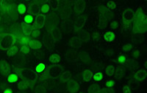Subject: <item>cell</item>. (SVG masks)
Masks as SVG:
<instances>
[{
	"mask_svg": "<svg viewBox=\"0 0 147 93\" xmlns=\"http://www.w3.org/2000/svg\"><path fill=\"white\" fill-rule=\"evenodd\" d=\"M132 31L135 33H144L147 31V16L142 8L136 10L135 17L132 22Z\"/></svg>",
	"mask_w": 147,
	"mask_h": 93,
	"instance_id": "cell-1",
	"label": "cell"
},
{
	"mask_svg": "<svg viewBox=\"0 0 147 93\" xmlns=\"http://www.w3.org/2000/svg\"><path fill=\"white\" fill-rule=\"evenodd\" d=\"M116 8V5L113 1H110L107 3V9L109 11H113Z\"/></svg>",
	"mask_w": 147,
	"mask_h": 93,
	"instance_id": "cell-34",
	"label": "cell"
},
{
	"mask_svg": "<svg viewBox=\"0 0 147 93\" xmlns=\"http://www.w3.org/2000/svg\"><path fill=\"white\" fill-rule=\"evenodd\" d=\"M18 40L19 44H22V46L24 45L28 46V43L29 41H30V36H24V35H22V36L18 38Z\"/></svg>",
	"mask_w": 147,
	"mask_h": 93,
	"instance_id": "cell-29",
	"label": "cell"
},
{
	"mask_svg": "<svg viewBox=\"0 0 147 93\" xmlns=\"http://www.w3.org/2000/svg\"><path fill=\"white\" fill-rule=\"evenodd\" d=\"M119 27V24H118V22L115 20H113L110 22V25H109V28L110 30H116V29Z\"/></svg>",
	"mask_w": 147,
	"mask_h": 93,
	"instance_id": "cell-39",
	"label": "cell"
},
{
	"mask_svg": "<svg viewBox=\"0 0 147 93\" xmlns=\"http://www.w3.org/2000/svg\"><path fill=\"white\" fill-rule=\"evenodd\" d=\"M1 21H2V17L0 16V22H1Z\"/></svg>",
	"mask_w": 147,
	"mask_h": 93,
	"instance_id": "cell-47",
	"label": "cell"
},
{
	"mask_svg": "<svg viewBox=\"0 0 147 93\" xmlns=\"http://www.w3.org/2000/svg\"><path fill=\"white\" fill-rule=\"evenodd\" d=\"M2 93H13V90H12V89L10 88H7L4 90Z\"/></svg>",
	"mask_w": 147,
	"mask_h": 93,
	"instance_id": "cell-46",
	"label": "cell"
},
{
	"mask_svg": "<svg viewBox=\"0 0 147 93\" xmlns=\"http://www.w3.org/2000/svg\"><path fill=\"white\" fill-rule=\"evenodd\" d=\"M0 74H1V73H0Z\"/></svg>",
	"mask_w": 147,
	"mask_h": 93,
	"instance_id": "cell-50",
	"label": "cell"
},
{
	"mask_svg": "<svg viewBox=\"0 0 147 93\" xmlns=\"http://www.w3.org/2000/svg\"><path fill=\"white\" fill-rule=\"evenodd\" d=\"M72 77V73L70 71H64L63 72L62 74L60 75V76L59 77V81L60 83H67L69 80H71Z\"/></svg>",
	"mask_w": 147,
	"mask_h": 93,
	"instance_id": "cell-17",
	"label": "cell"
},
{
	"mask_svg": "<svg viewBox=\"0 0 147 93\" xmlns=\"http://www.w3.org/2000/svg\"><path fill=\"white\" fill-rule=\"evenodd\" d=\"M34 19L35 18H34L32 15H31L30 14H27V15H25L24 17V22L27 24H32V23L34 22Z\"/></svg>",
	"mask_w": 147,
	"mask_h": 93,
	"instance_id": "cell-31",
	"label": "cell"
},
{
	"mask_svg": "<svg viewBox=\"0 0 147 93\" xmlns=\"http://www.w3.org/2000/svg\"><path fill=\"white\" fill-rule=\"evenodd\" d=\"M116 73V78H121L124 75V68L121 67H119L115 69V73Z\"/></svg>",
	"mask_w": 147,
	"mask_h": 93,
	"instance_id": "cell-36",
	"label": "cell"
},
{
	"mask_svg": "<svg viewBox=\"0 0 147 93\" xmlns=\"http://www.w3.org/2000/svg\"><path fill=\"white\" fill-rule=\"evenodd\" d=\"M46 69H47V65L44 63L40 62L35 66V70L37 74H41L46 71Z\"/></svg>",
	"mask_w": 147,
	"mask_h": 93,
	"instance_id": "cell-24",
	"label": "cell"
},
{
	"mask_svg": "<svg viewBox=\"0 0 147 93\" xmlns=\"http://www.w3.org/2000/svg\"><path fill=\"white\" fill-rule=\"evenodd\" d=\"M17 37L10 33H0V50L7 51L11 47L14 46Z\"/></svg>",
	"mask_w": 147,
	"mask_h": 93,
	"instance_id": "cell-2",
	"label": "cell"
},
{
	"mask_svg": "<svg viewBox=\"0 0 147 93\" xmlns=\"http://www.w3.org/2000/svg\"><path fill=\"white\" fill-rule=\"evenodd\" d=\"M49 93H53V92H49Z\"/></svg>",
	"mask_w": 147,
	"mask_h": 93,
	"instance_id": "cell-49",
	"label": "cell"
},
{
	"mask_svg": "<svg viewBox=\"0 0 147 93\" xmlns=\"http://www.w3.org/2000/svg\"><path fill=\"white\" fill-rule=\"evenodd\" d=\"M93 72L90 69H85L82 73V78L85 82H90L93 78Z\"/></svg>",
	"mask_w": 147,
	"mask_h": 93,
	"instance_id": "cell-19",
	"label": "cell"
},
{
	"mask_svg": "<svg viewBox=\"0 0 147 93\" xmlns=\"http://www.w3.org/2000/svg\"><path fill=\"white\" fill-rule=\"evenodd\" d=\"M115 68L113 65H108L106 67L105 69V73L109 78H112L115 75Z\"/></svg>",
	"mask_w": 147,
	"mask_h": 93,
	"instance_id": "cell-23",
	"label": "cell"
},
{
	"mask_svg": "<svg viewBox=\"0 0 147 93\" xmlns=\"http://www.w3.org/2000/svg\"><path fill=\"white\" fill-rule=\"evenodd\" d=\"M99 93H115L113 89L112 88H103L100 89Z\"/></svg>",
	"mask_w": 147,
	"mask_h": 93,
	"instance_id": "cell-44",
	"label": "cell"
},
{
	"mask_svg": "<svg viewBox=\"0 0 147 93\" xmlns=\"http://www.w3.org/2000/svg\"><path fill=\"white\" fill-rule=\"evenodd\" d=\"M103 73L102 72H97V73H94L93 75V78H92V80L95 81V82H100V81H102L103 80Z\"/></svg>",
	"mask_w": 147,
	"mask_h": 93,
	"instance_id": "cell-30",
	"label": "cell"
},
{
	"mask_svg": "<svg viewBox=\"0 0 147 93\" xmlns=\"http://www.w3.org/2000/svg\"><path fill=\"white\" fill-rule=\"evenodd\" d=\"M35 93H47V89L42 84H38L35 86Z\"/></svg>",
	"mask_w": 147,
	"mask_h": 93,
	"instance_id": "cell-33",
	"label": "cell"
},
{
	"mask_svg": "<svg viewBox=\"0 0 147 93\" xmlns=\"http://www.w3.org/2000/svg\"><path fill=\"white\" fill-rule=\"evenodd\" d=\"M40 36V31H38V30H33L30 34V36L33 39H35L36 38L39 37Z\"/></svg>",
	"mask_w": 147,
	"mask_h": 93,
	"instance_id": "cell-41",
	"label": "cell"
},
{
	"mask_svg": "<svg viewBox=\"0 0 147 93\" xmlns=\"http://www.w3.org/2000/svg\"><path fill=\"white\" fill-rule=\"evenodd\" d=\"M117 61L120 64L123 65L125 64V63L127 62V58L124 55H120V56L117 58Z\"/></svg>",
	"mask_w": 147,
	"mask_h": 93,
	"instance_id": "cell-37",
	"label": "cell"
},
{
	"mask_svg": "<svg viewBox=\"0 0 147 93\" xmlns=\"http://www.w3.org/2000/svg\"><path fill=\"white\" fill-rule=\"evenodd\" d=\"M69 44H70L71 48H74V49H80L82 47V41L80 39L78 36H73L70 39Z\"/></svg>",
	"mask_w": 147,
	"mask_h": 93,
	"instance_id": "cell-13",
	"label": "cell"
},
{
	"mask_svg": "<svg viewBox=\"0 0 147 93\" xmlns=\"http://www.w3.org/2000/svg\"><path fill=\"white\" fill-rule=\"evenodd\" d=\"M103 37L106 42H113L115 40V34L113 31H106L103 35Z\"/></svg>",
	"mask_w": 147,
	"mask_h": 93,
	"instance_id": "cell-20",
	"label": "cell"
},
{
	"mask_svg": "<svg viewBox=\"0 0 147 93\" xmlns=\"http://www.w3.org/2000/svg\"><path fill=\"white\" fill-rule=\"evenodd\" d=\"M46 22V16L44 14H40L37 15L34 19V22L32 24V27L33 30H40L44 27Z\"/></svg>",
	"mask_w": 147,
	"mask_h": 93,
	"instance_id": "cell-5",
	"label": "cell"
},
{
	"mask_svg": "<svg viewBox=\"0 0 147 93\" xmlns=\"http://www.w3.org/2000/svg\"><path fill=\"white\" fill-rule=\"evenodd\" d=\"M90 37H92V39L94 41H99L101 39V35L99 33H94L92 35H90Z\"/></svg>",
	"mask_w": 147,
	"mask_h": 93,
	"instance_id": "cell-40",
	"label": "cell"
},
{
	"mask_svg": "<svg viewBox=\"0 0 147 93\" xmlns=\"http://www.w3.org/2000/svg\"><path fill=\"white\" fill-rule=\"evenodd\" d=\"M88 20V16L86 14H81L76 19L74 24V30L75 32L81 31L85 26V23Z\"/></svg>",
	"mask_w": 147,
	"mask_h": 93,
	"instance_id": "cell-4",
	"label": "cell"
},
{
	"mask_svg": "<svg viewBox=\"0 0 147 93\" xmlns=\"http://www.w3.org/2000/svg\"><path fill=\"white\" fill-rule=\"evenodd\" d=\"M85 5H86V2L83 0H78L74 4V15L79 16L80 15L82 14L84 10L85 9Z\"/></svg>",
	"mask_w": 147,
	"mask_h": 93,
	"instance_id": "cell-9",
	"label": "cell"
},
{
	"mask_svg": "<svg viewBox=\"0 0 147 93\" xmlns=\"http://www.w3.org/2000/svg\"><path fill=\"white\" fill-rule=\"evenodd\" d=\"M79 59L81 60L82 62L87 63L90 61V56L88 53L85 51H81L79 53Z\"/></svg>",
	"mask_w": 147,
	"mask_h": 93,
	"instance_id": "cell-21",
	"label": "cell"
},
{
	"mask_svg": "<svg viewBox=\"0 0 147 93\" xmlns=\"http://www.w3.org/2000/svg\"><path fill=\"white\" fill-rule=\"evenodd\" d=\"M35 83L33 81L30 79H24L18 83V89L19 90H25L29 88H32Z\"/></svg>",
	"mask_w": 147,
	"mask_h": 93,
	"instance_id": "cell-11",
	"label": "cell"
},
{
	"mask_svg": "<svg viewBox=\"0 0 147 93\" xmlns=\"http://www.w3.org/2000/svg\"><path fill=\"white\" fill-rule=\"evenodd\" d=\"M7 81L10 83H16L18 81V76L16 73H10V75H7Z\"/></svg>",
	"mask_w": 147,
	"mask_h": 93,
	"instance_id": "cell-27",
	"label": "cell"
},
{
	"mask_svg": "<svg viewBox=\"0 0 147 93\" xmlns=\"http://www.w3.org/2000/svg\"><path fill=\"white\" fill-rule=\"evenodd\" d=\"M115 84V81L113 80H108L106 81L105 83V87L106 88H113Z\"/></svg>",
	"mask_w": 147,
	"mask_h": 93,
	"instance_id": "cell-43",
	"label": "cell"
},
{
	"mask_svg": "<svg viewBox=\"0 0 147 93\" xmlns=\"http://www.w3.org/2000/svg\"><path fill=\"white\" fill-rule=\"evenodd\" d=\"M122 50L124 53H129L132 50V45L131 44H126L125 45L123 46Z\"/></svg>",
	"mask_w": 147,
	"mask_h": 93,
	"instance_id": "cell-38",
	"label": "cell"
},
{
	"mask_svg": "<svg viewBox=\"0 0 147 93\" xmlns=\"http://www.w3.org/2000/svg\"><path fill=\"white\" fill-rule=\"evenodd\" d=\"M78 37L82 41V42L84 41V42L87 43L90 41V34L85 30H81L79 31Z\"/></svg>",
	"mask_w": 147,
	"mask_h": 93,
	"instance_id": "cell-16",
	"label": "cell"
},
{
	"mask_svg": "<svg viewBox=\"0 0 147 93\" xmlns=\"http://www.w3.org/2000/svg\"><path fill=\"white\" fill-rule=\"evenodd\" d=\"M19 53L24 55L28 54V53H30V48L27 45L22 46V48L19 49Z\"/></svg>",
	"mask_w": 147,
	"mask_h": 93,
	"instance_id": "cell-35",
	"label": "cell"
},
{
	"mask_svg": "<svg viewBox=\"0 0 147 93\" xmlns=\"http://www.w3.org/2000/svg\"><path fill=\"white\" fill-rule=\"evenodd\" d=\"M28 47L31 49L39 50L43 47V44H42L40 41L37 40V39H30V41L28 43Z\"/></svg>",
	"mask_w": 147,
	"mask_h": 93,
	"instance_id": "cell-14",
	"label": "cell"
},
{
	"mask_svg": "<svg viewBox=\"0 0 147 93\" xmlns=\"http://www.w3.org/2000/svg\"><path fill=\"white\" fill-rule=\"evenodd\" d=\"M147 72L146 69H140L138 70L135 75H134V78L138 81H143L146 78Z\"/></svg>",
	"mask_w": 147,
	"mask_h": 93,
	"instance_id": "cell-12",
	"label": "cell"
},
{
	"mask_svg": "<svg viewBox=\"0 0 147 93\" xmlns=\"http://www.w3.org/2000/svg\"><path fill=\"white\" fill-rule=\"evenodd\" d=\"M29 12L30 13V14L31 15H38L40 14V5L37 3H32L31 5H30L29 6Z\"/></svg>",
	"mask_w": 147,
	"mask_h": 93,
	"instance_id": "cell-18",
	"label": "cell"
},
{
	"mask_svg": "<svg viewBox=\"0 0 147 93\" xmlns=\"http://www.w3.org/2000/svg\"><path fill=\"white\" fill-rule=\"evenodd\" d=\"M49 61L52 64H59V63L61 61V58H60V55L57 54V53H53L49 56Z\"/></svg>",
	"mask_w": 147,
	"mask_h": 93,
	"instance_id": "cell-22",
	"label": "cell"
},
{
	"mask_svg": "<svg viewBox=\"0 0 147 93\" xmlns=\"http://www.w3.org/2000/svg\"><path fill=\"white\" fill-rule=\"evenodd\" d=\"M100 90V86L98 83H92L88 89V93H99Z\"/></svg>",
	"mask_w": 147,
	"mask_h": 93,
	"instance_id": "cell-25",
	"label": "cell"
},
{
	"mask_svg": "<svg viewBox=\"0 0 147 93\" xmlns=\"http://www.w3.org/2000/svg\"><path fill=\"white\" fill-rule=\"evenodd\" d=\"M140 51L139 50H136L135 52L133 53V57L135 58H138L140 56Z\"/></svg>",
	"mask_w": 147,
	"mask_h": 93,
	"instance_id": "cell-45",
	"label": "cell"
},
{
	"mask_svg": "<svg viewBox=\"0 0 147 93\" xmlns=\"http://www.w3.org/2000/svg\"><path fill=\"white\" fill-rule=\"evenodd\" d=\"M122 92L123 93H132L130 87L127 83H124L122 85Z\"/></svg>",
	"mask_w": 147,
	"mask_h": 93,
	"instance_id": "cell-42",
	"label": "cell"
},
{
	"mask_svg": "<svg viewBox=\"0 0 147 93\" xmlns=\"http://www.w3.org/2000/svg\"><path fill=\"white\" fill-rule=\"evenodd\" d=\"M49 10H50V7H49V5L47 3H44L41 5V7H40V12H41L42 14L45 15V14H49Z\"/></svg>",
	"mask_w": 147,
	"mask_h": 93,
	"instance_id": "cell-32",
	"label": "cell"
},
{
	"mask_svg": "<svg viewBox=\"0 0 147 93\" xmlns=\"http://www.w3.org/2000/svg\"><path fill=\"white\" fill-rule=\"evenodd\" d=\"M65 58L69 62H77L79 60V53L72 49H68L65 52Z\"/></svg>",
	"mask_w": 147,
	"mask_h": 93,
	"instance_id": "cell-8",
	"label": "cell"
},
{
	"mask_svg": "<svg viewBox=\"0 0 147 93\" xmlns=\"http://www.w3.org/2000/svg\"><path fill=\"white\" fill-rule=\"evenodd\" d=\"M27 6L24 3L18 4L17 6V12L20 15H24L27 13Z\"/></svg>",
	"mask_w": 147,
	"mask_h": 93,
	"instance_id": "cell-28",
	"label": "cell"
},
{
	"mask_svg": "<svg viewBox=\"0 0 147 93\" xmlns=\"http://www.w3.org/2000/svg\"><path fill=\"white\" fill-rule=\"evenodd\" d=\"M66 89L69 93H77L80 90V85L75 80L71 79L66 83Z\"/></svg>",
	"mask_w": 147,
	"mask_h": 93,
	"instance_id": "cell-7",
	"label": "cell"
},
{
	"mask_svg": "<svg viewBox=\"0 0 147 93\" xmlns=\"http://www.w3.org/2000/svg\"><path fill=\"white\" fill-rule=\"evenodd\" d=\"M136 14V10L132 8H127L122 13V22L132 23Z\"/></svg>",
	"mask_w": 147,
	"mask_h": 93,
	"instance_id": "cell-6",
	"label": "cell"
},
{
	"mask_svg": "<svg viewBox=\"0 0 147 93\" xmlns=\"http://www.w3.org/2000/svg\"><path fill=\"white\" fill-rule=\"evenodd\" d=\"M18 52H19V49H18V48L17 47V46L14 45L13 46V47H11L10 49L7 50V56H8V57H13V56H15L16 54H17Z\"/></svg>",
	"mask_w": 147,
	"mask_h": 93,
	"instance_id": "cell-26",
	"label": "cell"
},
{
	"mask_svg": "<svg viewBox=\"0 0 147 93\" xmlns=\"http://www.w3.org/2000/svg\"><path fill=\"white\" fill-rule=\"evenodd\" d=\"M21 29H22V35H24V36H30V34H31L32 31H33L32 24H27L24 23V22H23L22 24Z\"/></svg>",
	"mask_w": 147,
	"mask_h": 93,
	"instance_id": "cell-15",
	"label": "cell"
},
{
	"mask_svg": "<svg viewBox=\"0 0 147 93\" xmlns=\"http://www.w3.org/2000/svg\"><path fill=\"white\" fill-rule=\"evenodd\" d=\"M79 93H85V92H79Z\"/></svg>",
	"mask_w": 147,
	"mask_h": 93,
	"instance_id": "cell-48",
	"label": "cell"
},
{
	"mask_svg": "<svg viewBox=\"0 0 147 93\" xmlns=\"http://www.w3.org/2000/svg\"><path fill=\"white\" fill-rule=\"evenodd\" d=\"M0 73L5 76H7L11 73L10 64L5 58L0 60Z\"/></svg>",
	"mask_w": 147,
	"mask_h": 93,
	"instance_id": "cell-10",
	"label": "cell"
},
{
	"mask_svg": "<svg viewBox=\"0 0 147 93\" xmlns=\"http://www.w3.org/2000/svg\"><path fill=\"white\" fill-rule=\"evenodd\" d=\"M47 73L46 75L47 77L52 79H57L60 76L63 72V69L59 64H52L49 65L48 68H47Z\"/></svg>",
	"mask_w": 147,
	"mask_h": 93,
	"instance_id": "cell-3",
	"label": "cell"
}]
</instances>
